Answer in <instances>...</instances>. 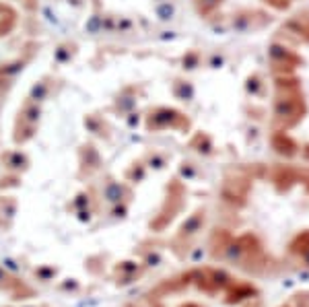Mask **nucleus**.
I'll list each match as a JSON object with an SVG mask.
<instances>
[{"label":"nucleus","mask_w":309,"mask_h":307,"mask_svg":"<svg viewBox=\"0 0 309 307\" xmlns=\"http://www.w3.org/2000/svg\"><path fill=\"white\" fill-rule=\"evenodd\" d=\"M15 213H17V202L11 200V198H0V227L5 231L11 229L13 225V219H15Z\"/></svg>","instance_id":"8"},{"label":"nucleus","mask_w":309,"mask_h":307,"mask_svg":"<svg viewBox=\"0 0 309 307\" xmlns=\"http://www.w3.org/2000/svg\"><path fill=\"white\" fill-rule=\"evenodd\" d=\"M56 289H58L60 293H64V295H79V293L83 291V282H81L79 278H62V280L56 284Z\"/></svg>","instance_id":"12"},{"label":"nucleus","mask_w":309,"mask_h":307,"mask_svg":"<svg viewBox=\"0 0 309 307\" xmlns=\"http://www.w3.org/2000/svg\"><path fill=\"white\" fill-rule=\"evenodd\" d=\"M206 270V282H208V295H217V293H225L237 278L233 274H229L223 268L217 266H204Z\"/></svg>","instance_id":"6"},{"label":"nucleus","mask_w":309,"mask_h":307,"mask_svg":"<svg viewBox=\"0 0 309 307\" xmlns=\"http://www.w3.org/2000/svg\"><path fill=\"white\" fill-rule=\"evenodd\" d=\"M138 256H140V264L148 270V268H157V266H161L163 264V256H161V252H157V250H138Z\"/></svg>","instance_id":"10"},{"label":"nucleus","mask_w":309,"mask_h":307,"mask_svg":"<svg viewBox=\"0 0 309 307\" xmlns=\"http://www.w3.org/2000/svg\"><path fill=\"white\" fill-rule=\"evenodd\" d=\"M58 274H60V268L54 266V264H40L37 268H33V278L37 282H42V284L54 282L58 278Z\"/></svg>","instance_id":"9"},{"label":"nucleus","mask_w":309,"mask_h":307,"mask_svg":"<svg viewBox=\"0 0 309 307\" xmlns=\"http://www.w3.org/2000/svg\"><path fill=\"white\" fill-rule=\"evenodd\" d=\"M27 307H48V305H27Z\"/></svg>","instance_id":"15"},{"label":"nucleus","mask_w":309,"mask_h":307,"mask_svg":"<svg viewBox=\"0 0 309 307\" xmlns=\"http://www.w3.org/2000/svg\"><path fill=\"white\" fill-rule=\"evenodd\" d=\"M260 297V289L249 282V280H235L227 291H225V299L223 303L225 305H239V303H247V301H254Z\"/></svg>","instance_id":"4"},{"label":"nucleus","mask_w":309,"mask_h":307,"mask_svg":"<svg viewBox=\"0 0 309 307\" xmlns=\"http://www.w3.org/2000/svg\"><path fill=\"white\" fill-rule=\"evenodd\" d=\"M288 256L297 258L301 268H309V229L297 233L288 243Z\"/></svg>","instance_id":"7"},{"label":"nucleus","mask_w":309,"mask_h":307,"mask_svg":"<svg viewBox=\"0 0 309 307\" xmlns=\"http://www.w3.org/2000/svg\"><path fill=\"white\" fill-rule=\"evenodd\" d=\"M210 258L223 262L252 276H272L280 270V264L270 258L254 233L231 235L225 229H217L210 237Z\"/></svg>","instance_id":"1"},{"label":"nucleus","mask_w":309,"mask_h":307,"mask_svg":"<svg viewBox=\"0 0 309 307\" xmlns=\"http://www.w3.org/2000/svg\"><path fill=\"white\" fill-rule=\"evenodd\" d=\"M204 223H206V210L204 208H200V210H196L182 227H180V231H178V235H176V239H173V245L176 243H190L202 229H204Z\"/></svg>","instance_id":"5"},{"label":"nucleus","mask_w":309,"mask_h":307,"mask_svg":"<svg viewBox=\"0 0 309 307\" xmlns=\"http://www.w3.org/2000/svg\"><path fill=\"white\" fill-rule=\"evenodd\" d=\"M180 307H206V305H202V303H196V301H186V303H182Z\"/></svg>","instance_id":"13"},{"label":"nucleus","mask_w":309,"mask_h":307,"mask_svg":"<svg viewBox=\"0 0 309 307\" xmlns=\"http://www.w3.org/2000/svg\"><path fill=\"white\" fill-rule=\"evenodd\" d=\"M146 268L138 260H120L111 266V280L115 286H130L144 276Z\"/></svg>","instance_id":"2"},{"label":"nucleus","mask_w":309,"mask_h":307,"mask_svg":"<svg viewBox=\"0 0 309 307\" xmlns=\"http://www.w3.org/2000/svg\"><path fill=\"white\" fill-rule=\"evenodd\" d=\"M0 293H7L13 301H23V299H29L35 295V291L29 284H25V280L15 276L3 264H0Z\"/></svg>","instance_id":"3"},{"label":"nucleus","mask_w":309,"mask_h":307,"mask_svg":"<svg viewBox=\"0 0 309 307\" xmlns=\"http://www.w3.org/2000/svg\"><path fill=\"white\" fill-rule=\"evenodd\" d=\"M245 307H264V305H262L258 299H254V301H247V303H245Z\"/></svg>","instance_id":"14"},{"label":"nucleus","mask_w":309,"mask_h":307,"mask_svg":"<svg viewBox=\"0 0 309 307\" xmlns=\"http://www.w3.org/2000/svg\"><path fill=\"white\" fill-rule=\"evenodd\" d=\"M105 260H107V256H101V254L91 256V258L85 260V270H87L91 276H99V274L105 272Z\"/></svg>","instance_id":"11"}]
</instances>
